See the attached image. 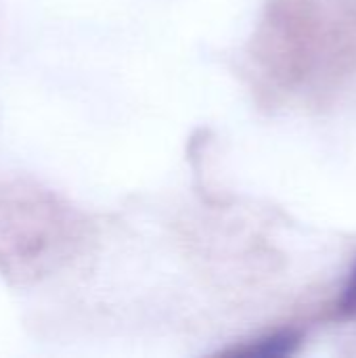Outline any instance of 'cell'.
<instances>
[{
    "instance_id": "1",
    "label": "cell",
    "mask_w": 356,
    "mask_h": 358,
    "mask_svg": "<svg viewBox=\"0 0 356 358\" xmlns=\"http://www.w3.org/2000/svg\"><path fill=\"white\" fill-rule=\"evenodd\" d=\"M252 63L271 96H311L356 73V0H273L254 36Z\"/></svg>"
},
{
    "instance_id": "2",
    "label": "cell",
    "mask_w": 356,
    "mask_h": 358,
    "mask_svg": "<svg viewBox=\"0 0 356 358\" xmlns=\"http://www.w3.org/2000/svg\"><path fill=\"white\" fill-rule=\"evenodd\" d=\"M325 321H356V264L353 266L340 296L323 308Z\"/></svg>"
}]
</instances>
